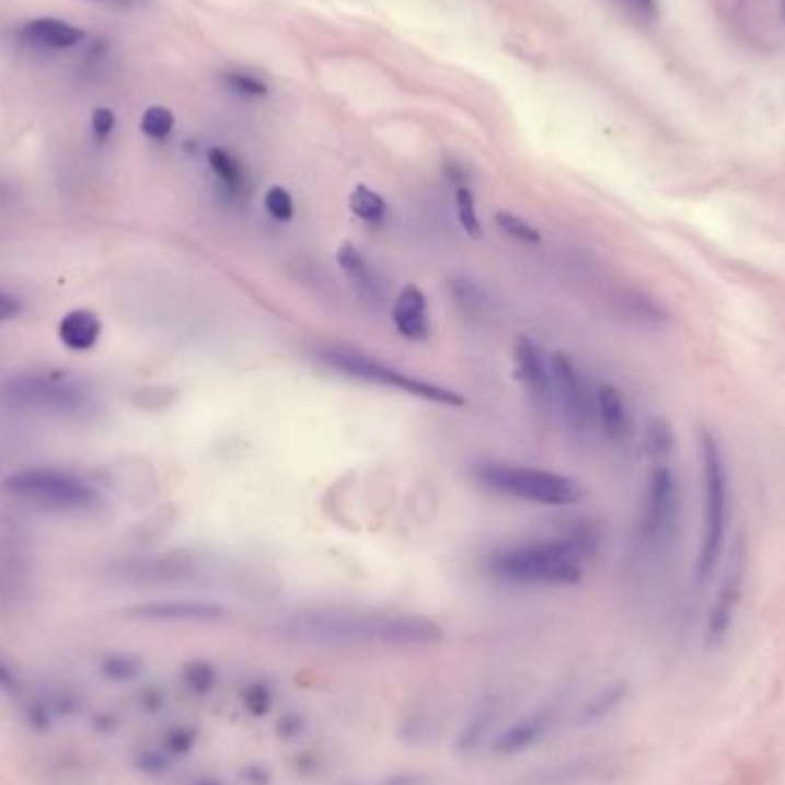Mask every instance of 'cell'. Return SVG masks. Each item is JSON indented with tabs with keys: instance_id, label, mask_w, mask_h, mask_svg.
<instances>
[{
	"instance_id": "cell-10",
	"label": "cell",
	"mask_w": 785,
	"mask_h": 785,
	"mask_svg": "<svg viewBox=\"0 0 785 785\" xmlns=\"http://www.w3.org/2000/svg\"><path fill=\"white\" fill-rule=\"evenodd\" d=\"M127 615L146 623H213L221 621L226 609L221 604L200 600H159L136 604L127 611Z\"/></svg>"
},
{
	"instance_id": "cell-3",
	"label": "cell",
	"mask_w": 785,
	"mask_h": 785,
	"mask_svg": "<svg viewBox=\"0 0 785 785\" xmlns=\"http://www.w3.org/2000/svg\"><path fill=\"white\" fill-rule=\"evenodd\" d=\"M669 460H655L638 517L640 550L653 563L669 561L680 529V483Z\"/></svg>"
},
{
	"instance_id": "cell-14",
	"label": "cell",
	"mask_w": 785,
	"mask_h": 785,
	"mask_svg": "<svg viewBox=\"0 0 785 785\" xmlns=\"http://www.w3.org/2000/svg\"><path fill=\"white\" fill-rule=\"evenodd\" d=\"M21 39L31 46H37V49L62 51L74 49L77 44L85 39V33L58 19H35L21 28Z\"/></svg>"
},
{
	"instance_id": "cell-8",
	"label": "cell",
	"mask_w": 785,
	"mask_h": 785,
	"mask_svg": "<svg viewBox=\"0 0 785 785\" xmlns=\"http://www.w3.org/2000/svg\"><path fill=\"white\" fill-rule=\"evenodd\" d=\"M552 391L556 393L565 420L577 432H592L598 420V389L588 384L579 366L567 354L558 351L550 361Z\"/></svg>"
},
{
	"instance_id": "cell-7",
	"label": "cell",
	"mask_w": 785,
	"mask_h": 785,
	"mask_svg": "<svg viewBox=\"0 0 785 785\" xmlns=\"http://www.w3.org/2000/svg\"><path fill=\"white\" fill-rule=\"evenodd\" d=\"M3 397L14 409L58 418H90L97 412V400L92 393L65 377H12L3 386Z\"/></svg>"
},
{
	"instance_id": "cell-26",
	"label": "cell",
	"mask_w": 785,
	"mask_h": 785,
	"mask_svg": "<svg viewBox=\"0 0 785 785\" xmlns=\"http://www.w3.org/2000/svg\"><path fill=\"white\" fill-rule=\"evenodd\" d=\"M196 742H198L196 728H192V726H173V728H169L163 732L159 747L175 760V758H184V755L192 753Z\"/></svg>"
},
{
	"instance_id": "cell-15",
	"label": "cell",
	"mask_w": 785,
	"mask_h": 785,
	"mask_svg": "<svg viewBox=\"0 0 785 785\" xmlns=\"http://www.w3.org/2000/svg\"><path fill=\"white\" fill-rule=\"evenodd\" d=\"M512 354H515V370H517V377L521 379V382L527 384L529 391L533 395H538L540 400H550L552 397V377L542 361V354H540L538 345L529 336H519L515 340Z\"/></svg>"
},
{
	"instance_id": "cell-38",
	"label": "cell",
	"mask_w": 785,
	"mask_h": 785,
	"mask_svg": "<svg viewBox=\"0 0 785 785\" xmlns=\"http://www.w3.org/2000/svg\"><path fill=\"white\" fill-rule=\"evenodd\" d=\"M138 701H140V707H142V709L150 712V715H154V712H159V709L163 707L165 696H163L161 689H157V686H146V689H142V692H140Z\"/></svg>"
},
{
	"instance_id": "cell-1",
	"label": "cell",
	"mask_w": 785,
	"mask_h": 785,
	"mask_svg": "<svg viewBox=\"0 0 785 785\" xmlns=\"http://www.w3.org/2000/svg\"><path fill=\"white\" fill-rule=\"evenodd\" d=\"M600 544V523L579 519L563 538L515 544L492 554L487 573L508 584L575 586L584 577V565L598 556Z\"/></svg>"
},
{
	"instance_id": "cell-2",
	"label": "cell",
	"mask_w": 785,
	"mask_h": 785,
	"mask_svg": "<svg viewBox=\"0 0 785 785\" xmlns=\"http://www.w3.org/2000/svg\"><path fill=\"white\" fill-rule=\"evenodd\" d=\"M701 483H703V529L694 561L692 590L703 594L721 573L730 533V469L719 437L709 430L699 435Z\"/></svg>"
},
{
	"instance_id": "cell-9",
	"label": "cell",
	"mask_w": 785,
	"mask_h": 785,
	"mask_svg": "<svg viewBox=\"0 0 785 785\" xmlns=\"http://www.w3.org/2000/svg\"><path fill=\"white\" fill-rule=\"evenodd\" d=\"M735 558L728 561L726 567H721V577L715 590V600H712L705 617V638L709 646L721 644L728 636L735 615L740 611L742 594H744V575H747V556L744 550L735 552Z\"/></svg>"
},
{
	"instance_id": "cell-22",
	"label": "cell",
	"mask_w": 785,
	"mask_h": 785,
	"mask_svg": "<svg viewBox=\"0 0 785 785\" xmlns=\"http://www.w3.org/2000/svg\"><path fill=\"white\" fill-rule=\"evenodd\" d=\"M23 719H26L28 728H33L37 732H49L58 724L54 707L49 705V701H46V696L42 692L23 699Z\"/></svg>"
},
{
	"instance_id": "cell-11",
	"label": "cell",
	"mask_w": 785,
	"mask_h": 785,
	"mask_svg": "<svg viewBox=\"0 0 785 785\" xmlns=\"http://www.w3.org/2000/svg\"><path fill=\"white\" fill-rule=\"evenodd\" d=\"M393 324L402 338L407 340H427L430 338V320H427V299L416 285L402 288L393 303Z\"/></svg>"
},
{
	"instance_id": "cell-17",
	"label": "cell",
	"mask_w": 785,
	"mask_h": 785,
	"mask_svg": "<svg viewBox=\"0 0 785 785\" xmlns=\"http://www.w3.org/2000/svg\"><path fill=\"white\" fill-rule=\"evenodd\" d=\"M102 320L97 313L77 308L69 311L58 324V338L71 351H90L102 338Z\"/></svg>"
},
{
	"instance_id": "cell-25",
	"label": "cell",
	"mask_w": 785,
	"mask_h": 785,
	"mask_svg": "<svg viewBox=\"0 0 785 785\" xmlns=\"http://www.w3.org/2000/svg\"><path fill=\"white\" fill-rule=\"evenodd\" d=\"M455 207H458V221L462 230L473 236V240H481L483 226L478 219V209H475V198L469 186H458L455 192Z\"/></svg>"
},
{
	"instance_id": "cell-28",
	"label": "cell",
	"mask_w": 785,
	"mask_h": 785,
	"mask_svg": "<svg viewBox=\"0 0 785 785\" xmlns=\"http://www.w3.org/2000/svg\"><path fill=\"white\" fill-rule=\"evenodd\" d=\"M42 694L49 701V705L54 707L58 721L60 719H69L81 712V696L69 686H46L42 689Z\"/></svg>"
},
{
	"instance_id": "cell-37",
	"label": "cell",
	"mask_w": 785,
	"mask_h": 785,
	"mask_svg": "<svg viewBox=\"0 0 785 785\" xmlns=\"http://www.w3.org/2000/svg\"><path fill=\"white\" fill-rule=\"evenodd\" d=\"M115 129V113L106 106L94 108L92 113V134L97 140H106Z\"/></svg>"
},
{
	"instance_id": "cell-27",
	"label": "cell",
	"mask_w": 785,
	"mask_h": 785,
	"mask_svg": "<svg viewBox=\"0 0 785 785\" xmlns=\"http://www.w3.org/2000/svg\"><path fill=\"white\" fill-rule=\"evenodd\" d=\"M496 226L501 228L506 234H510L512 240L523 242V244H540L542 234L535 226H531L527 219L517 217L512 211H496Z\"/></svg>"
},
{
	"instance_id": "cell-12",
	"label": "cell",
	"mask_w": 785,
	"mask_h": 785,
	"mask_svg": "<svg viewBox=\"0 0 785 785\" xmlns=\"http://www.w3.org/2000/svg\"><path fill=\"white\" fill-rule=\"evenodd\" d=\"M336 259H338L340 269L345 272V276L349 278L351 288L359 292L366 301H370V303H382L384 301V297H386L384 280L379 278V274L372 269V265L359 249H356L349 242H345L338 249Z\"/></svg>"
},
{
	"instance_id": "cell-24",
	"label": "cell",
	"mask_w": 785,
	"mask_h": 785,
	"mask_svg": "<svg viewBox=\"0 0 785 785\" xmlns=\"http://www.w3.org/2000/svg\"><path fill=\"white\" fill-rule=\"evenodd\" d=\"M175 129V115L165 106H150L140 117V131L152 140H165Z\"/></svg>"
},
{
	"instance_id": "cell-23",
	"label": "cell",
	"mask_w": 785,
	"mask_h": 785,
	"mask_svg": "<svg viewBox=\"0 0 785 785\" xmlns=\"http://www.w3.org/2000/svg\"><path fill=\"white\" fill-rule=\"evenodd\" d=\"M182 682L192 694L205 696L211 692L213 684H217V671H213V666L209 661L194 659L182 669Z\"/></svg>"
},
{
	"instance_id": "cell-35",
	"label": "cell",
	"mask_w": 785,
	"mask_h": 785,
	"mask_svg": "<svg viewBox=\"0 0 785 785\" xmlns=\"http://www.w3.org/2000/svg\"><path fill=\"white\" fill-rule=\"evenodd\" d=\"M613 3L638 23H653L659 16V0H613Z\"/></svg>"
},
{
	"instance_id": "cell-18",
	"label": "cell",
	"mask_w": 785,
	"mask_h": 785,
	"mask_svg": "<svg viewBox=\"0 0 785 785\" xmlns=\"http://www.w3.org/2000/svg\"><path fill=\"white\" fill-rule=\"evenodd\" d=\"M207 161H209V169L213 171V175H217V180L221 182V186L230 196H240L244 192V184H246L244 169H242V163L236 161L228 150L211 148L207 152Z\"/></svg>"
},
{
	"instance_id": "cell-5",
	"label": "cell",
	"mask_w": 785,
	"mask_h": 785,
	"mask_svg": "<svg viewBox=\"0 0 785 785\" xmlns=\"http://www.w3.org/2000/svg\"><path fill=\"white\" fill-rule=\"evenodd\" d=\"M318 359L328 366L331 370L343 372L345 377L351 379H361V382L368 384H379L386 389H395L407 395L427 400V402H437L443 404V407H464L466 400L453 391L446 389L432 382H425V379H418L409 372H402L397 368H391L382 361L372 359L370 354H363L354 347L347 345H326L318 349Z\"/></svg>"
},
{
	"instance_id": "cell-20",
	"label": "cell",
	"mask_w": 785,
	"mask_h": 785,
	"mask_svg": "<svg viewBox=\"0 0 785 785\" xmlns=\"http://www.w3.org/2000/svg\"><path fill=\"white\" fill-rule=\"evenodd\" d=\"M100 673L113 684H129L142 676V663L127 653H108L100 659Z\"/></svg>"
},
{
	"instance_id": "cell-19",
	"label": "cell",
	"mask_w": 785,
	"mask_h": 785,
	"mask_svg": "<svg viewBox=\"0 0 785 785\" xmlns=\"http://www.w3.org/2000/svg\"><path fill=\"white\" fill-rule=\"evenodd\" d=\"M349 209L354 211V217H359L361 221L379 226L386 219L389 205L382 196L372 192V188H368L366 184H359L349 194Z\"/></svg>"
},
{
	"instance_id": "cell-34",
	"label": "cell",
	"mask_w": 785,
	"mask_h": 785,
	"mask_svg": "<svg viewBox=\"0 0 785 785\" xmlns=\"http://www.w3.org/2000/svg\"><path fill=\"white\" fill-rule=\"evenodd\" d=\"M242 701H244V707L251 712L253 717H262V715H267V712H269L274 699H272V692H269L267 684L255 682V684L244 689Z\"/></svg>"
},
{
	"instance_id": "cell-4",
	"label": "cell",
	"mask_w": 785,
	"mask_h": 785,
	"mask_svg": "<svg viewBox=\"0 0 785 785\" xmlns=\"http://www.w3.org/2000/svg\"><path fill=\"white\" fill-rule=\"evenodd\" d=\"M473 481L489 492L506 494L521 501H533L542 506H575L584 498V489L577 481L563 473L542 471L519 464L485 462L475 464Z\"/></svg>"
},
{
	"instance_id": "cell-39",
	"label": "cell",
	"mask_w": 785,
	"mask_h": 785,
	"mask_svg": "<svg viewBox=\"0 0 785 785\" xmlns=\"http://www.w3.org/2000/svg\"><path fill=\"white\" fill-rule=\"evenodd\" d=\"M19 313H21V301L0 290V324L14 320Z\"/></svg>"
},
{
	"instance_id": "cell-13",
	"label": "cell",
	"mask_w": 785,
	"mask_h": 785,
	"mask_svg": "<svg viewBox=\"0 0 785 785\" xmlns=\"http://www.w3.org/2000/svg\"><path fill=\"white\" fill-rule=\"evenodd\" d=\"M552 724H554L552 709H546V707L533 709L527 717H521L519 721H515L512 726H508L501 735L496 737V751L506 753V755L527 751L535 742H540L546 732H550Z\"/></svg>"
},
{
	"instance_id": "cell-41",
	"label": "cell",
	"mask_w": 785,
	"mask_h": 785,
	"mask_svg": "<svg viewBox=\"0 0 785 785\" xmlns=\"http://www.w3.org/2000/svg\"><path fill=\"white\" fill-rule=\"evenodd\" d=\"M778 8H781V16L785 21V0H778Z\"/></svg>"
},
{
	"instance_id": "cell-31",
	"label": "cell",
	"mask_w": 785,
	"mask_h": 785,
	"mask_svg": "<svg viewBox=\"0 0 785 785\" xmlns=\"http://www.w3.org/2000/svg\"><path fill=\"white\" fill-rule=\"evenodd\" d=\"M0 694L14 701L26 699V682H23L19 669L3 653H0Z\"/></svg>"
},
{
	"instance_id": "cell-29",
	"label": "cell",
	"mask_w": 785,
	"mask_h": 785,
	"mask_svg": "<svg viewBox=\"0 0 785 785\" xmlns=\"http://www.w3.org/2000/svg\"><path fill=\"white\" fill-rule=\"evenodd\" d=\"M173 758L165 753L161 747H150V749H140L134 755V767L146 774V776H163L165 772L171 770Z\"/></svg>"
},
{
	"instance_id": "cell-33",
	"label": "cell",
	"mask_w": 785,
	"mask_h": 785,
	"mask_svg": "<svg viewBox=\"0 0 785 785\" xmlns=\"http://www.w3.org/2000/svg\"><path fill=\"white\" fill-rule=\"evenodd\" d=\"M450 292H453L458 305L469 315H475L483 308L485 299H483L481 290L475 288L471 280H453V282H450Z\"/></svg>"
},
{
	"instance_id": "cell-40",
	"label": "cell",
	"mask_w": 785,
	"mask_h": 785,
	"mask_svg": "<svg viewBox=\"0 0 785 785\" xmlns=\"http://www.w3.org/2000/svg\"><path fill=\"white\" fill-rule=\"evenodd\" d=\"M194 785H226V783H221L217 778H203V781H196Z\"/></svg>"
},
{
	"instance_id": "cell-21",
	"label": "cell",
	"mask_w": 785,
	"mask_h": 785,
	"mask_svg": "<svg viewBox=\"0 0 785 785\" xmlns=\"http://www.w3.org/2000/svg\"><path fill=\"white\" fill-rule=\"evenodd\" d=\"M221 83L234 92L240 97H249V100H262L269 94V85L257 79L255 74H249V71H240V69H228L221 74Z\"/></svg>"
},
{
	"instance_id": "cell-16",
	"label": "cell",
	"mask_w": 785,
	"mask_h": 785,
	"mask_svg": "<svg viewBox=\"0 0 785 785\" xmlns=\"http://www.w3.org/2000/svg\"><path fill=\"white\" fill-rule=\"evenodd\" d=\"M598 420L604 437L613 443H623L632 435V416L625 404V397L615 386L600 384L598 386Z\"/></svg>"
},
{
	"instance_id": "cell-30",
	"label": "cell",
	"mask_w": 785,
	"mask_h": 785,
	"mask_svg": "<svg viewBox=\"0 0 785 785\" xmlns=\"http://www.w3.org/2000/svg\"><path fill=\"white\" fill-rule=\"evenodd\" d=\"M265 209L272 219L288 223L295 219V200L285 186H272L265 194Z\"/></svg>"
},
{
	"instance_id": "cell-32",
	"label": "cell",
	"mask_w": 785,
	"mask_h": 785,
	"mask_svg": "<svg viewBox=\"0 0 785 785\" xmlns=\"http://www.w3.org/2000/svg\"><path fill=\"white\" fill-rule=\"evenodd\" d=\"M623 701V686H609L604 689V692H600L598 696H594L586 709H584V721H594V719H602L604 715H609V712Z\"/></svg>"
},
{
	"instance_id": "cell-36",
	"label": "cell",
	"mask_w": 785,
	"mask_h": 785,
	"mask_svg": "<svg viewBox=\"0 0 785 785\" xmlns=\"http://www.w3.org/2000/svg\"><path fill=\"white\" fill-rule=\"evenodd\" d=\"M175 400V391L173 389H142L134 395V404H138L140 409H163Z\"/></svg>"
},
{
	"instance_id": "cell-6",
	"label": "cell",
	"mask_w": 785,
	"mask_h": 785,
	"mask_svg": "<svg viewBox=\"0 0 785 785\" xmlns=\"http://www.w3.org/2000/svg\"><path fill=\"white\" fill-rule=\"evenodd\" d=\"M3 487L19 501L58 512H88L102 501L100 492L88 481L79 478L74 473L49 466L14 471L5 478Z\"/></svg>"
}]
</instances>
